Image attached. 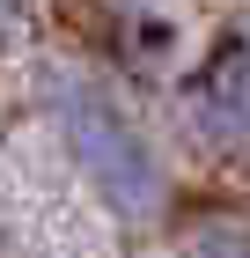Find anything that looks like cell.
<instances>
[{"instance_id": "obj_1", "label": "cell", "mask_w": 250, "mask_h": 258, "mask_svg": "<svg viewBox=\"0 0 250 258\" xmlns=\"http://www.w3.org/2000/svg\"><path fill=\"white\" fill-rule=\"evenodd\" d=\"M37 111H44V125H52L66 170L96 192V207L111 221L154 229V221L170 214V199H177L170 162H162V148L147 140L140 111H125V96H118L103 74H81V67L44 74Z\"/></svg>"}, {"instance_id": "obj_2", "label": "cell", "mask_w": 250, "mask_h": 258, "mask_svg": "<svg viewBox=\"0 0 250 258\" xmlns=\"http://www.w3.org/2000/svg\"><path fill=\"white\" fill-rule=\"evenodd\" d=\"M177 118L206 155H243L250 148V44H221L199 59V74L177 89Z\"/></svg>"}, {"instance_id": "obj_3", "label": "cell", "mask_w": 250, "mask_h": 258, "mask_svg": "<svg viewBox=\"0 0 250 258\" xmlns=\"http://www.w3.org/2000/svg\"><path fill=\"white\" fill-rule=\"evenodd\" d=\"M184 258H250V221H221V214H213V221H199V229H192V243H184Z\"/></svg>"}, {"instance_id": "obj_4", "label": "cell", "mask_w": 250, "mask_h": 258, "mask_svg": "<svg viewBox=\"0 0 250 258\" xmlns=\"http://www.w3.org/2000/svg\"><path fill=\"white\" fill-rule=\"evenodd\" d=\"M15 15H22V0H0V37L15 30Z\"/></svg>"}]
</instances>
